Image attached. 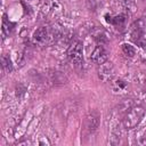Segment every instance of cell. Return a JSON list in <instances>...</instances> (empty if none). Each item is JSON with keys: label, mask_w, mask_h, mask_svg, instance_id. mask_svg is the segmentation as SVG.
Returning <instances> with one entry per match:
<instances>
[{"label": "cell", "mask_w": 146, "mask_h": 146, "mask_svg": "<svg viewBox=\"0 0 146 146\" xmlns=\"http://www.w3.org/2000/svg\"><path fill=\"white\" fill-rule=\"evenodd\" d=\"M98 76L102 81L104 82H108V81H112L113 76H114V73H115V70H114V65L113 63L106 60L105 63L100 64L99 67H98Z\"/></svg>", "instance_id": "5"}, {"label": "cell", "mask_w": 146, "mask_h": 146, "mask_svg": "<svg viewBox=\"0 0 146 146\" xmlns=\"http://www.w3.org/2000/svg\"><path fill=\"white\" fill-rule=\"evenodd\" d=\"M105 18H106V22L112 24L115 29L117 30H122L124 26H125V21H127V17L125 15L123 14H120V15H116V16H110V15H105Z\"/></svg>", "instance_id": "8"}, {"label": "cell", "mask_w": 146, "mask_h": 146, "mask_svg": "<svg viewBox=\"0 0 146 146\" xmlns=\"http://www.w3.org/2000/svg\"><path fill=\"white\" fill-rule=\"evenodd\" d=\"M100 122V114L98 111L92 110L87 113L83 120V132L87 135H90L97 130Z\"/></svg>", "instance_id": "4"}, {"label": "cell", "mask_w": 146, "mask_h": 146, "mask_svg": "<svg viewBox=\"0 0 146 146\" xmlns=\"http://www.w3.org/2000/svg\"><path fill=\"white\" fill-rule=\"evenodd\" d=\"M124 6L127 10L130 13H133L136 10V0H124Z\"/></svg>", "instance_id": "14"}, {"label": "cell", "mask_w": 146, "mask_h": 146, "mask_svg": "<svg viewBox=\"0 0 146 146\" xmlns=\"http://www.w3.org/2000/svg\"><path fill=\"white\" fill-rule=\"evenodd\" d=\"M139 144L146 146V131H145V132L141 135V137L139 138Z\"/></svg>", "instance_id": "16"}, {"label": "cell", "mask_w": 146, "mask_h": 146, "mask_svg": "<svg viewBox=\"0 0 146 146\" xmlns=\"http://www.w3.org/2000/svg\"><path fill=\"white\" fill-rule=\"evenodd\" d=\"M14 26H15V24L11 23V22L7 18V15L5 14V15H3V18H2V39L9 36V34L13 32Z\"/></svg>", "instance_id": "10"}, {"label": "cell", "mask_w": 146, "mask_h": 146, "mask_svg": "<svg viewBox=\"0 0 146 146\" xmlns=\"http://www.w3.org/2000/svg\"><path fill=\"white\" fill-rule=\"evenodd\" d=\"M127 87H128L127 82H125L124 80H122V79H116V80H115V81H113V83H112L113 91H115V92L124 91V90L127 89Z\"/></svg>", "instance_id": "12"}, {"label": "cell", "mask_w": 146, "mask_h": 146, "mask_svg": "<svg viewBox=\"0 0 146 146\" xmlns=\"http://www.w3.org/2000/svg\"><path fill=\"white\" fill-rule=\"evenodd\" d=\"M49 40V31L46 26L38 27L33 33V41L38 44H44Z\"/></svg>", "instance_id": "7"}, {"label": "cell", "mask_w": 146, "mask_h": 146, "mask_svg": "<svg viewBox=\"0 0 146 146\" xmlns=\"http://www.w3.org/2000/svg\"><path fill=\"white\" fill-rule=\"evenodd\" d=\"M91 34H92L94 40H95L98 44H105V43L108 42V35H107L106 31L103 30L102 27H98V29L94 30Z\"/></svg>", "instance_id": "9"}, {"label": "cell", "mask_w": 146, "mask_h": 146, "mask_svg": "<svg viewBox=\"0 0 146 146\" xmlns=\"http://www.w3.org/2000/svg\"><path fill=\"white\" fill-rule=\"evenodd\" d=\"M1 67L5 73H10L13 71V63L9 56H7L6 54H3L1 56Z\"/></svg>", "instance_id": "11"}, {"label": "cell", "mask_w": 146, "mask_h": 146, "mask_svg": "<svg viewBox=\"0 0 146 146\" xmlns=\"http://www.w3.org/2000/svg\"><path fill=\"white\" fill-rule=\"evenodd\" d=\"M145 112H146V108L145 106L138 104V105H132L125 113H124V116H123V127L127 129V130H131L133 128H136L141 119L144 117L145 115Z\"/></svg>", "instance_id": "1"}, {"label": "cell", "mask_w": 146, "mask_h": 146, "mask_svg": "<svg viewBox=\"0 0 146 146\" xmlns=\"http://www.w3.org/2000/svg\"><path fill=\"white\" fill-rule=\"evenodd\" d=\"M130 38L135 43L146 49V18L141 17L131 24Z\"/></svg>", "instance_id": "2"}, {"label": "cell", "mask_w": 146, "mask_h": 146, "mask_svg": "<svg viewBox=\"0 0 146 146\" xmlns=\"http://www.w3.org/2000/svg\"><path fill=\"white\" fill-rule=\"evenodd\" d=\"M108 58V51L106 50V48L103 44H98L95 47V49L92 50L91 55H90V59L91 62H94L97 65H100L103 63H105Z\"/></svg>", "instance_id": "6"}, {"label": "cell", "mask_w": 146, "mask_h": 146, "mask_svg": "<svg viewBox=\"0 0 146 146\" xmlns=\"http://www.w3.org/2000/svg\"><path fill=\"white\" fill-rule=\"evenodd\" d=\"M87 7L89 8V10H92L95 11L97 9V6H98V0H87Z\"/></svg>", "instance_id": "15"}, {"label": "cell", "mask_w": 146, "mask_h": 146, "mask_svg": "<svg viewBox=\"0 0 146 146\" xmlns=\"http://www.w3.org/2000/svg\"><path fill=\"white\" fill-rule=\"evenodd\" d=\"M122 52L128 57H133L136 54V49L133 46H131L129 43H123L122 44Z\"/></svg>", "instance_id": "13"}, {"label": "cell", "mask_w": 146, "mask_h": 146, "mask_svg": "<svg viewBox=\"0 0 146 146\" xmlns=\"http://www.w3.org/2000/svg\"><path fill=\"white\" fill-rule=\"evenodd\" d=\"M67 57L75 66H81L83 64V46L79 40L73 41L67 49Z\"/></svg>", "instance_id": "3"}]
</instances>
